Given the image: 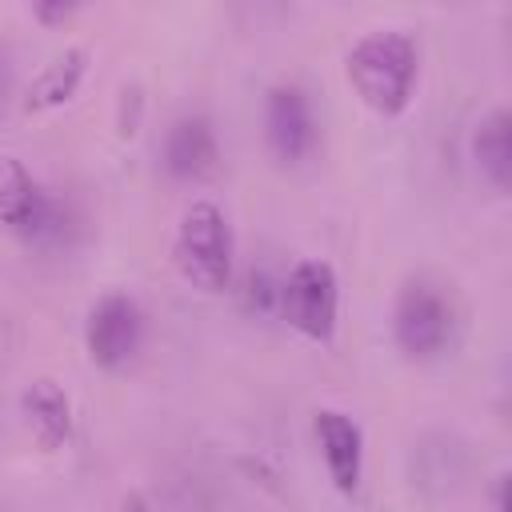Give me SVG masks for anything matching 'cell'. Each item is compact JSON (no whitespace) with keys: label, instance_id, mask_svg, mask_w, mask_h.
<instances>
[{"label":"cell","instance_id":"obj_13","mask_svg":"<svg viewBox=\"0 0 512 512\" xmlns=\"http://www.w3.org/2000/svg\"><path fill=\"white\" fill-rule=\"evenodd\" d=\"M28 12H32V20H36V24H44V28H60V24H68V20L80 12V4H64V0H40V4H32Z\"/></svg>","mask_w":512,"mask_h":512},{"label":"cell","instance_id":"obj_6","mask_svg":"<svg viewBox=\"0 0 512 512\" xmlns=\"http://www.w3.org/2000/svg\"><path fill=\"white\" fill-rule=\"evenodd\" d=\"M144 332H148V316L132 292H124V288L100 292L84 312L88 364L100 372H124L140 356Z\"/></svg>","mask_w":512,"mask_h":512},{"label":"cell","instance_id":"obj_14","mask_svg":"<svg viewBox=\"0 0 512 512\" xmlns=\"http://www.w3.org/2000/svg\"><path fill=\"white\" fill-rule=\"evenodd\" d=\"M116 512H152V508H148L144 492H124L120 504H116Z\"/></svg>","mask_w":512,"mask_h":512},{"label":"cell","instance_id":"obj_10","mask_svg":"<svg viewBox=\"0 0 512 512\" xmlns=\"http://www.w3.org/2000/svg\"><path fill=\"white\" fill-rule=\"evenodd\" d=\"M20 420L32 436V444L40 452H60L72 444L76 432V404L68 396V388L52 376H36L20 388Z\"/></svg>","mask_w":512,"mask_h":512},{"label":"cell","instance_id":"obj_9","mask_svg":"<svg viewBox=\"0 0 512 512\" xmlns=\"http://www.w3.org/2000/svg\"><path fill=\"white\" fill-rule=\"evenodd\" d=\"M160 168L176 184H200L220 168V136L216 124L200 112H184L164 128Z\"/></svg>","mask_w":512,"mask_h":512},{"label":"cell","instance_id":"obj_15","mask_svg":"<svg viewBox=\"0 0 512 512\" xmlns=\"http://www.w3.org/2000/svg\"><path fill=\"white\" fill-rule=\"evenodd\" d=\"M0 92H4V52H0Z\"/></svg>","mask_w":512,"mask_h":512},{"label":"cell","instance_id":"obj_12","mask_svg":"<svg viewBox=\"0 0 512 512\" xmlns=\"http://www.w3.org/2000/svg\"><path fill=\"white\" fill-rule=\"evenodd\" d=\"M468 156L480 172V180L492 192H508L512 188V112L504 104L488 108L468 136Z\"/></svg>","mask_w":512,"mask_h":512},{"label":"cell","instance_id":"obj_7","mask_svg":"<svg viewBox=\"0 0 512 512\" xmlns=\"http://www.w3.org/2000/svg\"><path fill=\"white\" fill-rule=\"evenodd\" d=\"M260 132H264V148L276 164H284V168L304 164L320 140V124H316V108H312L308 92L292 80L272 84L264 92Z\"/></svg>","mask_w":512,"mask_h":512},{"label":"cell","instance_id":"obj_2","mask_svg":"<svg viewBox=\"0 0 512 512\" xmlns=\"http://www.w3.org/2000/svg\"><path fill=\"white\" fill-rule=\"evenodd\" d=\"M172 268L180 280L204 296H220L236 280V228L224 204L196 196L172 232Z\"/></svg>","mask_w":512,"mask_h":512},{"label":"cell","instance_id":"obj_5","mask_svg":"<svg viewBox=\"0 0 512 512\" xmlns=\"http://www.w3.org/2000/svg\"><path fill=\"white\" fill-rule=\"evenodd\" d=\"M280 320L308 344L328 348L340 332V276L324 256H300L276 292Z\"/></svg>","mask_w":512,"mask_h":512},{"label":"cell","instance_id":"obj_3","mask_svg":"<svg viewBox=\"0 0 512 512\" xmlns=\"http://www.w3.org/2000/svg\"><path fill=\"white\" fill-rule=\"evenodd\" d=\"M456 324H460L456 300L440 280L408 276L396 288L392 312H388V332L404 360H412V364L440 360L456 340Z\"/></svg>","mask_w":512,"mask_h":512},{"label":"cell","instance_id":"obj_11","mask_svg":"<svg viewBox=\"0 0 512 512\" xmlns=\"http://www.w3.org/2000/svg\"><path fill=\"white\" fill-rule=\"evenodd\" d=\"M88 64H92V52L84 44H68L64 52H56L24 88V112L28 116H44V112H56L64 104L76 100L84 76H88Z\"/></svg>","mask_w":512,"mask_h":512},{"label":"cell","instance_id":"obj_1","mask_svg":"<svg viewBox=\"0 0 512 512\" xmlns=\"http://www.w3.org/2000/svg\"><path fill=\"white\" fill-rule=\"evenodd\" d=\"M352 96L380 120H400L420 88V44L404 28H368L344 52Z\"/></svg>","mask_w":512,"mask_h":512},{"label":"cell","instance_id":"obj_8","mask_svg":"<svg viewBox=\"0 0 512 512\" xmlns=\"http://www.w3.org/2000/svg\"><path fill=\"white\" fill-rule=\"evenodd\" d=\"M312 444L320 452V464L328 472V484L340 496H356L364 484V460H368V444H364V428L352 412L320 404L312 412Z\"/></svg>","mask_w":512,"mask_h":512},{"label":"cell","instance_id":"obj_4","mask_svg":"<svg viewBox=\"0 0 512 512\" xmlns=\"http://www.w3.org/2000/svg\"><path fill=\"white\" fill-rule=\"evenodd\" d=\"M68 228V204L20 156H0V232L28 248H52Z\"/></svg>","mask_w":512,"mask_h":512}]
</instances>
